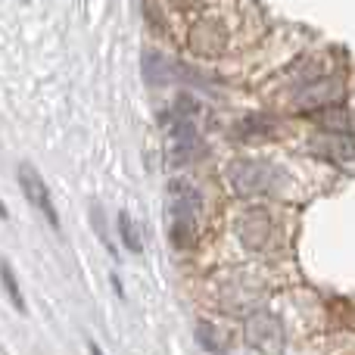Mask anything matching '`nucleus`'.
<instances>
[{
	"label": "nucleus",
	"mask_w": 355,
	"mask_h": 355,
	"mask_svg": "<svg viewBox=\"0 0 355 355\" xmlns=\"http://www.w3.org/2000/svg\"><path fill=\"white\" fill-rule=\"evenodd\" d=\"M16 178H19V187H22L28 206L37 209V215H41L53 231H60L62 227L60 225V212H56V202H53V196H50V187H47V181L41 178V172H37L31 162H19Z\"/></svg>",
	"instance_id": "obj_3"
},
{
	"label": "nucleus",
	"mask_w": 355,
	"mask_h": 355,
	"mask_svg": "<svg viewBox=\"0 0 355 355\" xmlns=\"http://www.w3.org/2000/svg\"><path fill=\"white\" fill-rule=\"evenodd\" d=\"M246 346H252L262 355H281L284 352V321L275 312H256L250 315L243 327Z\"/></svg>",
	"instance_id": "obj_5"
},
{
	"label": "nucleus",
	"mask_w": 355,
	"mask_h": 355,
	"mask_svg": "<svg viewBox=\"0 0 355 355\" xmlns=\"http://www.w3.org/2000/svg\"><path fill=\"white\" fill-rule=\"evenodd\" d=\"M141 62H144V78H147L150 85H168V81L178 78V72H184L178 62L162 56L159 50H144Z\"/></svg>",
	"instance_id": "obj_6"
},
{
	"label": "nucleus",
	"mask_w": 355,
	"mask_h": 355,
	"mask_svg": "<svg viewBox=\"0 0 355 355\" xmlns=\"http://www.w3.org/2000/svg\"><path fill=\"white\" fill-rule=\"evenodd\" d=\"M110 284H112V290H116V296H119V300H125V284H122V277H119L116 271H112V275H110Z\"/></svg>",
	"instance_id": "obj_11"
},
{
	"label": "nucleus",
	"mask_w": 355,
	"mask_h": 355,
	"mask_svg": "<svg viewBox=\"0 0 355 355\" xmlns=\"http://www.w3.org/2000/svg\"><path fill=\"white\" fill-rule=\"evenodd\" d=\"M231 184L240 196H265L275 190L277 172L262 159H237L231 166Z\"/></svg>",
	"instance_id": "obj_4"
},
{
	"label": "nucleus",
	"mask_w": 355,
	"mask_h": 355,
	"mask_svg": "<svg viewBox=\"0 0 355 355\" xmlns=\"http://www.w3.org/2000/svg\"><path fill=\"white\" fill-rule=\"evenodd\" d=\"M91 215H94V227H97V234H100V240H103V246L112 252V259H119V250L112 246V240H110V234H106V221H103V209L100 206H94L91 209Z\"/></svg>",
	"instance_id": "obj_10"
},
{
	"label": "nucleus",
	"mask_w": 355,
	"mask_h": 355,
	"mask_svg": "<svg viewBox=\"0 0 355 355\" xmlns=\"http://www.w3.org/2000/svg\"><path fill=\"white\" fill-rule=\"evenodd\" d=\"M0 218H3V221H6V218H10V209H6V206H3V200H0Z\"/></svg>",
	"instance_id": "obj_13"
},
{
	"label": "nucleus",
	"mask_w": 355,
	"mask_h": 355,
	"mask_svg": "<svg viewBox=\"0 0 355 355\" xmlns=\"http://www.w3.org/2000/svg\"><path fill=\"white\" fill-rule=\"evenodd\" d=\"M168 193H172V231H168V237H172L175 250H190L196 243V225H200V190L187 181H172Z\"/></svg>",
	"instance_id": "obj_1"
},
{
	"label": "nucleus",
	"mask_w": 355,
	"mask_h": 355,
	"mask_svg": "<svg viewBox=\"0 0 355 355\" xmlns=\"http://www.w3.org/2000/svg\"><path fill=\"white\" fill-rule=\"evenodd\" d=\"M0 284H3V290H6V296H10L12 309H16L19 315H28V302H25L22 287H19V277H16V271H12V265H10V259H6V256H0Z\"/></svg>",
	"instance_id": "obj_7"
},
{
	"label": "nucleus",
	"mask_w": 355,
	"mask_h": 355,
	"mask_svg": "<svg viewBox=\"0 0 355 355\" xmlns=\"http://www.w3.org/2000/svg\"><path fill=\"white\" fill-rule=\"evenodd\" d=\"M196 343L202 346V352H225L227 334L221 331L215 321H200V324H196Z\"/></svg>",
	"instance_id": "obj_8"
},
{
	"label": "nucleus",
	"mask_w": 355,
	"mask_h": 355,
	"mask_svg": "<svg viewBox=\"0 0 355 355\" xmlns=\"http://www.w3.org/2000/svg\"><path fill=\"white\" fill-rule=\"evenodd\" d=\"M196 103L187 97L178 100L175 112L166 116V128H168V153H172V166H187L200 156V135H196V122H193Z\"/></svg>",
	"instance_id": "obj_2"
},
{
	"label": "nucleus",
	"mask_w": 355,
	"mask_h": 355,
	"mask_svg": "<svg viewBox=\"0 0 355 355\" xmlns=\"http://www.w3.org/2000/svg\"><path fill=\"white\" fill-rule=\"evenodd\" d=\"M87 352H91V355H103V349H100V346L94 343V340H91V343H87Z\"/></svg>",
	"instance_id": "obj_12"
},
{
	"label": "nucleus",
	"mask_w": 355,
	"mask_h": 355,
	"mask_svg": "<svg viewBox=\"0 0 355 355\" xmlns=\"http://www.w3.org/2000/svg\"><path fill=\"white\" fill-rule=\"evenodd\" d=\"M116 225H119V237H122L125 250H128V252H141L144 243H141V237H137V231H135V221H131V215L125 212V209L116 215Z\"/></svg>",
	"instance_id": "obj_9"
}]
</instances>
